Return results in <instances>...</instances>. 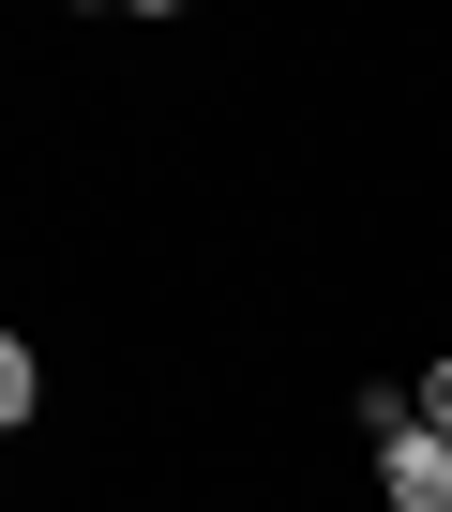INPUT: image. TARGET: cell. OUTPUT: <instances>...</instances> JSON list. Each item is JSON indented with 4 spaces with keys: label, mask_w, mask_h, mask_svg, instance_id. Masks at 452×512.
Segmentation results:
<instances>
[{
    "label": "cell",
    "mask_w": 452,
    "mask_h": 512,
    "mask_svg": "<svg viewBox=\"0 0 452 512\" xmlns=\"http://www.w3.org/2000/svg\"><path fill=\"white\" fill-rule=\"evenodd\" d=\"M377 482H392V512H452V437H422V422H407V437L377 452Z\"/></svg>",
    "instance_id": "6da1fadb"
},
{
    "label": "cell",
    "mask_w": 452,
    "mask_h": 512,
    "mask_svg": "<svg viewBox=\"0 0 452 512\" xmlns=\"http://www.w3.org/2000/svg\"><path fill=\"white\" fill-rule=\"evenodd\" d=\"M31 392H46V362H31V332H0V437L31 422Z\"/></svg>",
    "instance_id": "7a4b0ae2"
},
{
    "label": "cell",
    "mask_w": 452,
    "mask_h": 512,
    "mask_svg": "<svg viewBox=\"0 0 452 512\" xmlns=\"http://www.w3.org/2000/svg\"><path fill=\"white\" fill-rule=\"evenodd\" d=\"M422 437H452V362H437V377H422Z\"/></svg>",
    "instance_id": "3957f363"
}]
</instances>
